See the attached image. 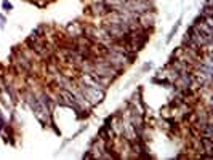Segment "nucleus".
Instances as JSON below:
<instances>
[{
	"instance_id": "nucleus-1",
	"label": "nucleus",
	"mask_w": 213,
	"mask_h": 160,
	"mask_svg": "<svg viewBox=\"0 0 213 160\" xmlns=\"http://www.w3.org/2000/svg\"><path fill=\"white\" fill-rule=\"evenodd\" d=\"M83 95H85L91 102H99L101 99H103L104 93L103 91H98L96 87H85V88H83Z\"/></svg>"
},
{
	"instance_id": "nucleus-2",
	"label": "nucleus",
	"mask_w": 213,
	"mask_h": 160,
	"mask_svg": "<svg viewBox=\"0 0 213 160\" xmlns=\"http://www.w3.org/2000/svg\"><path fill=\"white\" fill-rule=\"evenodd\" d=\"M3 8H5V10H8V11H10L13 6H11V3H8V2H3Z\"/></svg>"
}]
</instances>
